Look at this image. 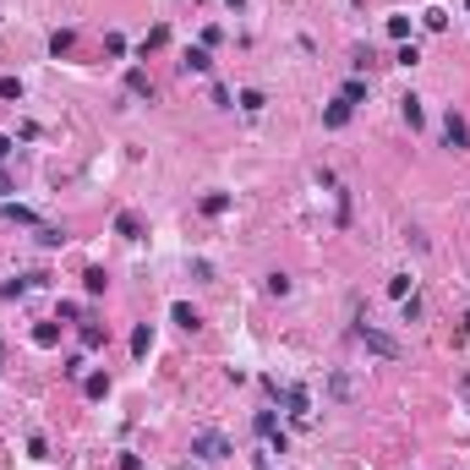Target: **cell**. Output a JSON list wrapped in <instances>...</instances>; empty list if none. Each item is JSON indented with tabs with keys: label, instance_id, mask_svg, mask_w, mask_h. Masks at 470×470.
<instances>
[{
	"label": "cell",
	"instance_id": "cell-32",
	"mask_svg": "<svg viewBox=\"0 0 470 470\" xmlns=\"http://www.w3.org/2000/svg\"><path fill=\"white\" fill-rule=\"evenodd\" d=\"M0 192H11V175H6V170H0Z\"/></svg>",
	"mask_w": 470,
	"mask_h": 470
},
{
	"label": "cell",
	"instance_id": "cell-24",
	"mask_svg": "<svg viewBox=\"0 0 470 470\" xmlns=\"http://www.w3.org/2000/svg\"><path fill=\"white\" fill-rule=\"evenodd\" d=\"M82 345L99 350V345H104V328H99V323H82Z\"/></svg>",
	"mask_w": 470,
	"mask_h": 470
},
{
	"label": "cell",
	"instance_id": "cell-6",
	"mask_svg": "<svg viewBox=\"0 0 470 470\" xmlns=\"http://www.w3.org/2000/svg\"><path fill=\"white\" fill-rule=\"evenodd\" d=\"M399 115H405V126H410V132L427 121V110H421V99H416V93H405V99H399Z\"/></svg>",
	"mask_w": 470,
	"mask_h": 470
},
{
	"label": "cell",
	"instance_id": "cell-33",
	"mask_svg": "<svg viewBox=\"0 0 470 470\" xmlns=\"http://www.w3.org/2000/svg\"><path fill=\"white\" fill-rule=\"evenodd\" d=\"M6 154H11V137H0V159H6Z\"/></svg>",
	"mask_w": 470,
	"mask_h": 470
},
{
	"label": "cell",
	"instance_id": "cell-15",
	"mask_svg": "<svg viewBox=\"0 0 470 470\" xmlns=\"http://www.w3.org/2000/svg\"><path fill=\"white\" fill-rule=\"evenodd\" d=\"M82 394H88V399H104V394H110V378H104V372H93V378H82Z\"/></svg>",
	"mask_w": 470,
	"mask_h": 470
},
{
	"label": "cell",
	"instance_id": "cell-34",
	"mask_svg": "<svg viewBox=\"0 0 470 470\" xmlns=\"http://www.w3.org/2000/svg\"><path fill=\"white\" fill-rule=\"evenodd\" d=\"M225 6H230V11H241V6H246V0H225Z\"/></svg>",
	"mask_w": 470,
	"mask_h": 470
},
{
	"label": "cell",
	"instance_id": "cell-14",
	"mask_svg": "<svg viewBox=\"0 0 470 470\" xmlns=\"http://www.w3.org/2000/svg\"><path fill=\"white\" fill-rule=\"evenodd\" d=\"M170 317H175V323H181V328H203V317L192 312V307H186V301H175V307H170Z\"/></svg>",
	"mask_w": 470,
	"mask_h": 470
},
{
	"label": "cell",
	"instance_id": "cell-30",
	"mask_svg": "<svg viewBox=\"0 0 470 470\" xmlns=\"http://www.w3.org/2000/svg\"><path fill=\"white\" fill-rule=\"evenodd\" d=\"M0 99H22V82H17V77H0Z\"/></svg>",
	"mask_w": 470,
	"mask_h": 470
},
{
	"label": "cell",
	"instance_id": "cell-5",
	"mask_svg": "<svg viewBox=\"0 0 470 470\" xmlns=\"http://www.w3.org/2000/svg\"><path fill=\"white\" fill-rule=\"evenodd\" d=\"M115 235H121V241H143V219H137L132 208H121V214H115Z\"/></svg>",
	"mask_w": 470,
	"mask_h": 470
},
{
	"label": "cell",
	"instance_id": "cell-7",
	"mask_svg": "<svg viewBox=\"0 0 470 470\" xmlns=\"http://www.w3.org/2000/svg\"><path fill=\"white\" fill-rule=\"evenodd\" d=\"M126 93H137V99H154V77L132 66V72H126Z\"/></svg>",
	"mask_w": 470,
	"mask_h": 470
},
{
	"label": "cell",
	"instance_id": "cell-21",
	"mask_svg": "<svg viewBox=\"0 0 470 470\" xmlns=\"http://www.w3.org/2000/svg\"><path fill=\"white\" fill-rule=\"evenodd\" d=\"M339 99H345V104H361V99H367V82H361V77H350V82H345V93H339Z\"/></svg>",
	"mask_w": 470,
	"mask_h": 470
},
{
	"label": "cell",
	"instance_id": "cell-27",
	"mask_svg": "<svg viewBox=\"0 0 470 470\" xmlns=\"http://www.w3.org/2000/svg\"><path fill=\"white\" fill-rule=\"evenodd\" d=\"M416 61H421V50H416V44H399V55H394V66H416Z\"/></svg>",
	"mask_w": 470,
	"mask_h": 470
},
{
	"label": "cell",
	"instance_id": "cell-28",
	"mask_svg": "<svg viewBox=\"0 0 470 470\" xmlns=\"http://www.w3.org/2000/svg\"><path fill=\"white\" fill-rule=\"evenodd\" d=\"M268 296H290V274H268Z\"/></svg>",
	"mask_w": 470,
	"mask_h": 470
},
{
	"label": "cell",
	"instance_id": "cell-16",
	"mask_svg": "<svg viewBox=\"0 0 470 470\" xmlns=\"http://www.w3.org/2000/svg\"><path fill=\"white\" fill-rule=\"evenodd\" d=\"M104 285H110V279H104V268H82V290H88V296H99Z\"/></svg>",
	"mask_w": 470,
	"mask_h": 470
},
{
	"label": "cell",
	"instance_id": "cell-20",
	"mask_svg": "<svg viewBox=\"0 0 470 470\" xmlns=\"http://www.w3.org/2000/svg\"><path fill=\"white\" fill-rule=\"evenodd\" d=\"M252 427H257V438H274V432H279V421H274V410H257V421H252Z\"/></svg>",
	"mask_w": 470,
	"mask_h": 470
},
{
	"label": "cell",
	"instance_id": "cell-11",
	"mask_svg": "<svg viewBox=\"0 0 470 470\" xmlns=\"http://www.w3.org/2000/svg\"><path fill=\"white\" fill-rule=\"evenodd\" d=\"M72 44H77V33H72V28H61V33L50 39V55L61 61V55H72Z\"/></svg>",
	"mask_w": 470,
	"mask_h": 470
},
{
	"label": "cell",
	"instance_id": "cell-29",
	"mask_svg": "<svg viewBox=\"0 0 470 470\" xmlns=\"http://www.w3.org/2000/svg\"><path fill=\"white\" fill-rule=\"evenodd\" d=\"M389 39H410V17H389Z\"/></svg>",
	"mask_w": 470,
	"mask_h": 470
},
{
	"label": "cell",
	"instance_id": "cell-13",
	"mask_svg": "<svg viewBox=\"0 0 470 470\" xmlns=\"http://www.w3.org/2000/svg\"><path fill=\"white\" fill-rule=\"evenodd\" d=\"M6 219H11V225H33V230H39V214H33V208H22V203H6Z\"/></svg>",
	"mask_w": 470,
	"mask_h": 470
},
{
	"label": "cell",
	"instance_id": "cell-4",
	"mask_svg": "<svg viewBox=\"0 0 470 470\" xmlns=\"http://www.w3.org/2000/svg\"><path fill=\"white\" fill-rule=\"evenodd\" d=\"M285 405H290V416H296V421H307V416H312V394L301 389V383H296V389H285Z\"/></svg>",
	"mask_w": 470,
	"mask_h": 470
},
{
	"label": "cell",
	"instance_id": "cell-19",
	"mask_svg": "<svg viewBox=\"0 0 470 470\" xmlns=\"http://www.w3.org/2000/svg\"><path fill=\"white\" fill-rule=\"evenodd\" d=\"M55 339H61V328H55V323H39V328H33V345H44V350H50Z\"/></svg>",
	"mask_w": 470,
	"mask_h": 470
},
{
	"label": "cell",
	"instance_id": "cell-35",
	"mask_svg": "<svg viewBox=\"0 0 470 470\" xmlns=\"http://www.w3.org/2000/svg\"><path fill=\"white\" fill-rule=\"evenodd\" d=\"M460 389H465V399H470V378H465V383H460Z\"/></svg>",
	"mask_w": 470,
	"mask_h": 470
},
{
	"label": "cell",
	"instance_id": "cell-8",
	"mask_svg": "<svg viewBox=\"0 0 470 470\" xmlns=\"http://www.w3.org/2000/svg\"><path fill=\"white\" fill-rule=\"evenodd\" d=\"M181 66H186V72H197V77H208V72H214V55H208V50H186V61H181Z\"/></svg>",
	"mask_w": 470,
	"mask_h": 470
},
{
	"label": "cell",
	"instance_id": "cell-12",
	"mask_svg": "<svg viewBox=\"0 0 470 470\" xmlns=\"http://www.w3.org/2000/svg\"><path fill=\"white\" fill-rule=\"evenodd\" d=\"M225 208H230V192H208V197H203V214H208V219H219Z\"/></svg>",
	"mask_w": 470,
	"mask_h": 470
},
{
	"label": "cell",
	"instance_id": "cell-9",
	"mask_svg": "<svg viewBox=\"0 0 470 470\" xmlns=\"http://www.w3.org/2000/svg\"><path fill=\"white\" fill-rule=\"evenodd\" d=\"M350 110H356V104H345V99H334V104L323 110V126H345V121H350Z\"/></svg>",
	"mask_w": 470,
	"mask_h": 470
},
{
	"label": "cell",
	"instance_id": "cell-18",
	"mask_svg": "<svg viewBox=\"0 0 470 470\" xmlns=\"http://www.w3.org/2000/svg\"><path fill=\"white\" fill-rule=\"evenodd\" d=\"M263 104H268V99H263L257 88H246V93H241V110H246V115H263Z\"/></svg>",
	"mask_w": 470,
	"mask_h": 470
},
{
	"label": "cell",
	"instance_id": "cell-3",
	"mask_svg": "<svg viewBox=\"0 0 470 470\" xmlns=\"http://www.w3.org/2000/svg\"><path fill=\"white\" fill-rule=\"evenodd\" d=\"M443 143H449V148H470V126H465V115H460V110H449V115H443Z\"/></svg>",
	"mask_w": 470,
	"mask_h": 470
},
{
	"label": "cell",
	"instance_id": "cell-22",
	"mask_svg": "<svg viewBox=\"0 0 470 470\" xmlns=\"http://www.w3.org/2000/svg\"><path fill=\"white\" fill-rule=\"evenodd\" d=\"M164 44H170V28H154V33L143 39V61H148V50H164Z\"/></svg>",
	"mask_w": 470,
	"mask_h": 470
},
{
	"label": "cell",
	"instance_id": "cell-25",
	"mask_svg": "<svg viewBox=\"0 0 470 470\" xmlns=\"http://www.w3.org/2000/svg\"><path fill=\"white\" fill-rule=\"evenodd\" d=\"M389 296H394V301H405V296H410V274H394V279H389Z\"/></svg>",
	"mask_w": 470,
	"mask_h": 470
},
{
	"label": "cell",
	"instance_id": "cell-17",
	"mask_svg": "<svg viewBox=\"0 0 470 470\" xmlns=\"http://www.w3.org/2000/svg\"><path fill=\"white\" fill-rule=\"evenodd\" d=\"M148 350H154V328H148V323H143V328H137V334H132V356H148Z\"/></svg>",
	"mask_w": 470,
	"mask_h": 470
},
{
	"label": "cell",
	"instance_id": "cell-10",
	"mask_svg": "<svg viewBox=\"0 0 470 470\" xmlns=\"http://www.w3.org/2000/svg\"><path fill=\"white\" fill-rule=\"evenodd\" d=\"M421 22H427V33H443V28H449V11H443V6H427Z\"/></svg>",
	"mask_w": 470,
	"mask_h": 470
},
{
	"label": "cell",
	"instance_id": "cell-36",
	"mask_svg": "<svg viewBox=\"0 0 470 470\" xmlns=\"http://www.w3.org/2000/svg\"><path fill=\"white\" fill-rule=\"evenodd\" d=\"M465 6H470V0H465Z\"/></svg>",
	"mask_w": 470,
	"mask_h": 470
},
{
	"label": "cell",
	"instance_id": "cell-26",
	"mask_svg": "<svg viewBox=\"0 0 470 470\" xmlns=\"http://www.w3.org/2000/svg\"><path fill=\"white\" fill-rule=\"evenodd\" d=\"M39 241H44V246H61L66 230H61V225H39Z\"/></svg>",
	"mask_w": 470,
	"mask_h": 470
},
{
	"label": "cell",
	"instance_id": "cell-1",
	"mask_svg": "<svg viewBox=\"0 0 470 470\" xmlns=\"http://www.w3.org/2000/svg\"><path fill=\"white\" fill-rule=\"evenodd\" d=\"M356 339L372 350V356H383V361H399V339L383 334V328H372V323H356Z\"/></svg>",
	"mask_w": 470,
	"mask_h": 470
},
{
	"label": "cell",
	"instance_id": "cell-23",
	"mask_svg": "<svg viewBox=\"0 0 470 470\" xmlns=\"http://www.w3.org/2000/svg\"><path fill=\"white\" fill-rule=\"evenodd\" d=\"M399 317H405V323H416V317H421V296H416V290L399 301Z\"/></svg>",
	"mask_w": 470,
	"mask_h": 470
},
{
	"label": "cell",
	"instance_id": "cell-31",
	"mask_svg": "<svg viewBox=\"0 0 470 470\" xmlns=\"http://www.w3.org/2000/svg\"><path fill=\"white\" fill-rule=\"evenodd\" d=\"M252 470H274V465H268V460H263V454H257V460H252Z\"/></svg>",
	"mask_w": 470,
	"mask_h": 470
},
{
	"label": "cell",
	"instance_id": "cell-2",
	"mask_svg": "<svg viewBox=\"0 0 470 470\" xmlns=\"http://www.w3.org/2000/svg\"><path fill=\"white\" fill-rule=\"evenodd\" d=\"M192 454H197V460H214V465H219V460H230L235 449H230V438H225V432H197V438H192Z\"/></svg>",
	"mask_w": 470,
	"mask_h": 470
}]
</instances>
